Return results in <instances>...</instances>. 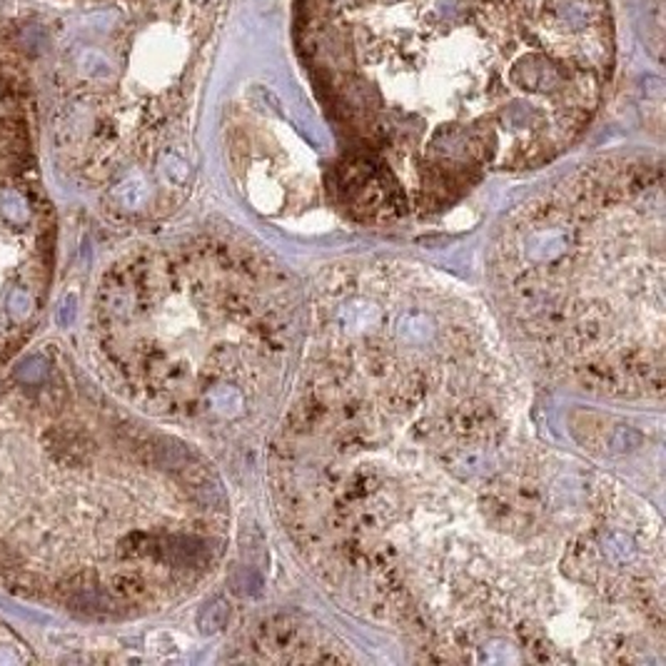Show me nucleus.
I'll return each instance as SVG.
<instances>
[{"label": "nucleus", "mask_w": 666, "mask_h": 666, "mask_svg": "<svg viewBox=\"0 0 666 666\" xmlns=\"http://www.w3.org/2000/svg\"><path fill=\"white\" fill-rule=\"evenodd\" d=\"M55 265V218L21 155L0 147V367L36 335Z\"/></svg>", "instance_id": "423d86ee"}, {"label": "nucleus", "mask_w": 666, "mask_h": 666, "mask_svg": "<svg viewBox=\"0 0 666 666\" xmlns=\"http://www.w3.org/2000/svg\"><path fill=\"white\" fill-rule=\"evenodd\" d=\"M295 325L278 267L210 240L125 257L93 304L97 352L122 392L147 412L207 427L240 424L272 402Z\"/></svg>", "instance_id": "39448f33"}, {"label": "nucleus", "mask_w": 666, "mask_h": 666, "mask_svg": "<svg viewBox=\"0 0 666 666\" xmlns=\"http://www.w3.org/2000/svg\"><path fill=\"white\" fill-rule=\"evenodd\" d=\"M228 546L207 464L55 354L0 382V587L93 617L195 592Z\"/></svg>", "instance_id": "7ed1b4c3"}, {"label": "nucleus", "mask_w": 666, "mask_h": 666, "mask_svg": "<svg viewBox=\"0 0 666 666\" xmlns=\"http://www.w3.org/2000/svg\"><path fill=\"white\" fill-rule=\"evenodd\" d=\"M662 160L584 165L512 218L495 253L509 320L539 364L612 397L664 392Z\"/></svg>", "instance_id": "20e7f679"}, {"label": "nucleus", "mask_w": 666, "mask_h": 666, "mask_svg": "<svg viewBox=\"0 0 666 666\" xmlns=\"http://www.w3.org/2000/svg\"><path fill=\"white\" fill-rule=\"evenodd\" d=\"M25 659H30V654H25L23 642L15 634H11L8 624L0 621V664L3 662H25Z\"/></svg>", "instance_id": "0eeeda50"}, {"label": "nucleus", "mask_w": 666, "mask_h": 666, "mask_svg": "<svg viewBox=\"0 0 666 666\" xmlns=\"http://www.w3.org/2000/svg\"><path fill=\"white\" fill-rule=\"evenodd\" d=\"M292 46L337 135L335 203L395 222L570 150L619 40L609 0H295Z\"/></svg>", "instance_id": "f03ea898"}, {"label": "nucleus", "mask_w": 666, "mask_h": 666, "mask_svg": "<svg viewBox=\"0 0 666 666\" xmlns=\"http://www.w3.org/2000/svg\"><path fill=\"white\" fill-rule=\"evenodd\" d=\"M489 347L472 310L407 265L325 275L275 445L287 529L427 659H654L662 524L527 435Z\"/></svg>", "instance_id": "f257e3e1"}]
</instances>
